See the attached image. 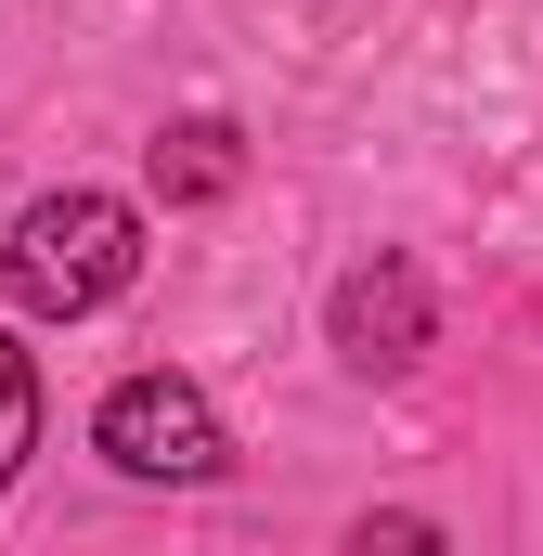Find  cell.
Masks as SVG:
<instances>
[{
  "instance_id": "7a4b0ae2",
  "label": "cell",
  "mask_w": 543,
  "mask_h": 556,
  "mask_svg": "<svg viewBox=\"0 0 543 556\" xmlns=\"http://www.w3.org/2000/svg\"><path fill=\"white\" fill-rule=\"evenodd\" d=\"M91 440H104L117 479H155V492H194V479H220V453H233L194 376H117L104 415H91Z\"/></svg>"
},
{
  "instance_id": "6da1fadb",
  "label": "cell",
  "mask_w": 543,
  "mask_h": 556,
  "mask_svg": "<svg viewBox=\"0 0 543 556\" xmlns=\"http://www.w3.org/2000/svg\"><path fill=\"white\" fill-rule=\"evenodd\" d=\"M0 273L13 298L39 311V324H78V311H104V298H130L142 273V220L117 194H91V181H65V194H39L26 220H13V247H0Z\"/></svg>"
},
{
  "instance_id": "277c9868",
  "label": "cell",
  "mask_w": 543,
  "mask_h": 556,
  "mask_svg": "<svg viewBox=\"0 0 543 556\" xmlns=\"http://www.w3.org/2000/svg\"><path fill=\"white\" fill-rule=\"evenodd\" d=\"M247 181V142L220 130V117H181V130H155V194L168 207H220Z\"/></svg>"
},
{
  "instance_id": "3957f363",
  "label": "cell",
  "mask_w": 543,
  "mask_h": 556,
  "mask_svg": "<svg viewBox=\"0 0 543 556\" xmlns=\"http://www.w3.org/2000/svg\"><path fill=\"white\" fill-rule=\"evenodd\" d=\"M337 350L363 376H402L414 350H427V273L414 260H363V273L337 285Z\"/></svg>"
},
{
  "instance_id": "5b68a950",
  "label": "cell",
  "mask_w": 543,
  "mask_h": 556,
  "mask_svg": "<svg viewBox=\"0 0 543 556\" xmlns=\"http://www.w3.org/2000/svg\"><path fill=\"white\" fill-rule=\"evenodd\" d=\"M26 453H39V363L0 337V479H13Z\"/></svg>"
}]
</instances>
